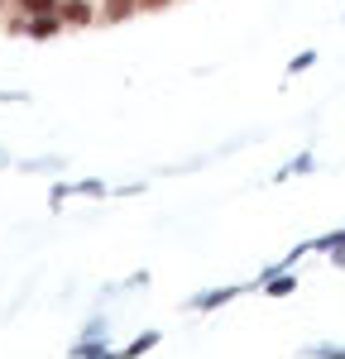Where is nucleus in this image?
Listing matches in <instances>:
<instances>
[{
    "mask_svg": "<svg viewBox=\"0 0 345 359\" xmlns=\"http://www.w3.org/2000/svg\"><path fill=\"white\" fill-rule=\"evenodd\" d=\"M316 249H326L331 259H336V269H345V230H331V235H321V240H312Z\"/></svg>",
    "mask_w": 345,
    "mask_h": 359,
    "instance_id": "6e6552de",
    "label": "nucleus"
},
{
    "mask_svg": "<svg viewBox=\"0 0 345 359\" xmlns=\"http://www.w3.org/2000/svg\"><path fill=\"white\" fill-rule=\"evenodd\" d=\"M72 355H77V359H106V355H111V335H96V340H77V345H72Z\"/></svg>",
    "mask_w": 345,
    "mask_h": 359,
    "instance_id": "0eeeda50",
    "label": "nucleus"
},
{
    "mask_svg": "<svg viewBox=\"0 0 345 359\" xmlns=\"http://www.w3.org/2000/svg\"><path fill=\"white\" fill-rule=\"evenodd\" d=\"M144 10H163V5H172V0H140Z\"/></svg>",
    "mask_w": 345,
    "mask_h": 359,
    "instance_id": "a211bd4d",
    "label": "nucleus"
},
{
    "mask_svg": "<svg viewBox=\"0 0 345 359\" xmlns=\"http://www.w3.org/2000/svg\"><path fill=\"white\" fill-rule=\"evenodd\" d=\"M307 355H316V359H345V345H336V340H321V345H312Z\"/></svg>",
    "mask_w": 345,
    "mask_h": 359,
    "instance_id": "9d476101",
    "label": "nucleus"
},
{
    "mask_svg": "<svg viewBox=\"0 0 345 359\" xmlns=\"http://www.w3.org/2000/svg\"><path fill=\"white\" fill-rule=\"evenodd\" d=\"M312 62H316V53H312V48H307V53H297L292 62H288V77H297V72H307Z\"/></svg>",
    "mask_w": 345,
    "mask_h": 359,
    "instance_id": "2eb2a0df",
    "label": "nucleus"
},
{
    "mask_svg": "<svg viewBox=\"0 0 345 359\" xmlns=\"http://www.w3.org/2000/svg\"><path fill=\"white\" fill-rule=\"evenodd\" d=\"M67 29V20L58 15V10H43V15H29L25 20V39H39V43H48V39H58Z\"/></svg>",
    "mask_w": 345,
    "mask_h": 359,
    "instance_id": "f03ea898",
    "label": "nucleus"
},
{
    "mask_svg": "<svg viewBox=\"0 0 345 359\" xmlns=\"http://www.w3.org/2000/svg\"><path fill=\"white\" fill-rule=\"evenodd\" d=\"M135 10H144L140 0H101V5H96L101 25H125V20H135Z\"/></svg>",
    "mask_w": 345,
    "mask_h": 359,
    "instance_id": "20e7f679",
    "label": "nucleus"
},
{
    "mask_svg": "<svg viewBox=\"0 0 345 359\" xmlns=\"http://www.w3.org/2000/svg\"><path fill=\"white\" fill-rule=\"evenodd\" d=\"M15 5H20L25 15H43V10H58L62 0H15Z\"/></svg>",
    "mask_w": 345,
    "mask_h": 359,
    "instance_id": "f8f14e48",
    "label": "nucleus"
},
{
    "mask_svg": "<svg viewBox=\"0 0 345 359\" xmlns=\"http://www.w3.org/2000/svg\"><path fill=\"white\" fill-rule=\"evenodd\" d=\"M96 335H111V321H106V316H91L82 326V340H96Z\"/></svg>",
    "mask_w": 345,
    "mask_h": 359,
    "instance_id": "9b49d317",
    "label": "nucleus"
},
{
    "mask_svg": "<svg viewBox=\"0 0 345 359\" xmlns=\"http://www.w3.org/2000/svg\"><path fill=\"white\" fill-rule=\"evenodd\" d=\"M250 287H255V283H230V287H206V292H197V297H192V311H201V316H211V311H221V306L226 302H235V297H240V292H250Z\"/></svg>",
    "mask_w": 345,
    "mask_h": 359,
    "instance_id": "f257e3e1",
    "label": "nucleus"
},
{
    "mask_svg": "<svg viewBox=\"0 0 345 359\" xmlns=\"http://www.w3.org/2000/svg\"><path fill=\"white\" fill-rule=\"evenodd\" d=\"M58 15L67 20V29L101 25V15H96V5H91V0H62V5H58Z\"/></svg>",
    "mask_w": 345,
    "mask_h": 359,
    "instance_id": "7ed1b4c3",
    "label": "nucleus"
},
{
    "mask_svg": "<svg viewBox=\"0 0 345 359\" xmlns=\"http://www.w3.org/2000/svg\"><path fill=\"white\" fill-rule=\"evenodd\" d=\"M0 163H5V154H0Z\"/></svg>",
    "mask_w": 345,
    "mask_h": 359,
    "instance_id": "6ab92c4d",
    "label": "nucleus"
},
{
    "mask_svg": "<svg viewBox=\"0 0 345 359\" xmlns=\"http://www.w3.org/2000/svg\"><path fill=\"white\" fill-rule=\"evenodd\" d=\"M259 292L264 297H292L297 292V278H292V269H283V273H273L269 283H259Z\"/></svg>",
    "mask_w": 345,
    "mask_h": 359,
    "instance_id": "423d86ee",
    "label": "nucleus"
},
{
    "mask_svg": "<svg viewBox=\"0 0 345 359\" xmlns=\"http://www.w3.org/2000/svg\"><path fill=\"white\" fill-rule=\"evenodd\" d=\"M158 340H163V331H144V335H135V340L125 345V355H130V359H140V355H149V350H154Z\"/></svg>",
    "mask_w": 345,
    "mask_h": 359,
    "instance_id": "1a4fd4ad",
    "label": "nucleus"
},
{
    "mask_svg": "<svg viewBox=\"0 0 345 359\" xmlns=\"http://www.w3.org/2000/svg\"><path fill=\"white\" fill-rule=\"evenodd\" d=\"M15 101H29V91H0V106H15Z\"/></svg>",
    "mask_w": 345,
    "mask_h": 359,
    "instance_id": "f3484780",
    "label": "nucleus"
},
{
    "mask_svg": "<svg viewBox=\"0 0 345 359\" xmlns=\"http://www.w3.org/2000/svg\"><path fill=\"white\" fill-rule=\"evenodd\" d=\"M312 168H316V154H312V149H302L297 158H288V163L273 172V182H292V177H307Z\"/></svg>",
    "mask_w": 345,
    "mask_h": 359,
    "instance_id": "39448f33",
    "label": "nucleus"
},
{
    "mask_svg": "<svg viewBox=\"0 0 345 359\" xmlns=\"http://www.w3.org/2000/svg\"><path fill=\"white\" fill-rule=\"evenodd\" d=\"M77 192L82 196H106V182H101V177H86V182H77Z\"/></svg>",
    "mask_w": 345,
    "mask_h": 359,
    "instance_id": "dca6fc26",
    "label": "nucleus"
},
{
    "mask_svg": "<svg viewBox=\"0 0 345 359\" xmlns=\"http://www.w3.org/2000/svg\"><path fill=\"white\" fill-rule=\"evenodd\" d=\"M48 168H67V163H62L58 154H48V158H29V163H25V172H48Z\"/></svg>",
    "mask_w": 345,
    "mask_h": 359,
    "instance_id": "ddd939ff",
    "label": "nucleus"
},
{
    "mask_svg": "<svg viewBox=\"0 0 345 359\" xmlns=\"http://www.w3.org/2000/svg\"><path fill=\"white\" fill-rule=\"evenodd\" d=\"M72 192H77V187H67V182H53V192H48V206H53V211H62V201H67Z\"/></svg>",
    "mask_w": 345,
    "mask_h": 359,
    "instance_id": "4468645a",
    "label": "nucleus"
}]
</instances>
